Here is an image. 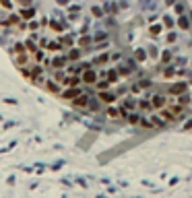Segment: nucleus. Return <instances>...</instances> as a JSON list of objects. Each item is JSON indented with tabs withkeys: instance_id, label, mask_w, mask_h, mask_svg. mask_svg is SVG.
Segmentation results:
<instances>
[{
	"instance_id": "47",
	"label": "nucleus",
	"mask_w": 192,
	"mask_h": 198,
	"mask_svg": "<svg viewBox=\"0 0 192 198\" xmlns=\"http://www.w3.org/2000/svg\"><path fill=\"white\" fill-rule=\"evenodd\" d=\"M184 130H192V118H190V120H188V122L184 124Z\"/></svg>"
},
{
	"instance_id": "39",
	"label": "nucleus",
	"mask_w": 192,
	"mask_h": 198,
	"mask_svg": "<svg viewBox=\"0 0 192 198\" xmlns=\"http://www.w3.org/2000/svg\"><path fill=\"white\" fill-rule=\"evenodd\" d=\"M174 8H176V13H178V17H180V14H186L184 2H176V4H174Z\"/></svg>"
},
{
	"instance_id": "48",
	"label": "nucleus",
	"mask_w": 192,
	"mask_h": 198,
	"mask_svg": "<svg viewBox=\"0 0 192 198\" xmlns=\"http://www.w3.org/2000/svg\"><path fill=\"white\" fill-rule=\"evenodd\" d=\"M165 4H167V6H174V4H176V0H165Z\"/></svg>"
},
{
	"instance_id": "19",
	"label": "nucleus",
	"mask_w": 192,
	"mask_h": 198,
	"mask_svg": "<svg viewBox=\"0 0 192 198\" xmlns=\"http://www.w3.org/2000/svg\"><path fill=\"white\" fill-rule=\"evenodd\" d=\"M105 79L114 85V83L120 81V72H118V68H108V72H105Z\"/></svg>"
},
{
	"instance_id": "38",
	"label": "nucleus",
	"mask_w": 192,
	"mask_h": 198,
	"mask_svg": "<svg viewBox=\"0 0 192 198\" xmlns=\"http://www.w3.org/2000/svg\"><path fill=\"white\" fill-rule=\"evenodd\" d=\"M48 50L50 52H58V50H62V43L60 41H48Z\"/></svg>"
},
{
	"instance_id": "43",
	"label": "nucleus",
	"mask_w": 192,
	"mask_h": 198,
	"mask_svg": "<svg viewBox=\"0 0 192 198\" xmlns=\"http://www.w3.org/2000/svg\"><path fill=\"white\" fill-rule=\"evenodd\" d=\"M91 13H93V17H103V8L101 6H93Z\"/></svg>"
},
{
	"instance_id": "14",
	"label": "nucleus",
	"mask_w": 192,
	"mask_h": 198,
	"mask_svg": "<svg viewBox=\"0 0 192 198\" xmlns=\"http://www.w3.org/2000/svg\"><path fill=\"white\" fill-rule=\"evenodd\" d=\"M159 62H161V66H167V64H172V62H174V52H172L170 48L163 50V52H161V56H159Z\"/></svg>"
},
{
	"instance_id": "26",
	"label": "nucleus",
	"mask_w": 192,
	"mask_h": 198,
	"mask_svg": "<svg viewBox=\"0 0 192 198\" xmlns=\"http://www.w3.org/2000/svg\"><path fill=\"white\" fill-rule=\"evenodd\" d=\"M19 21H21V17L10 14V17H6V19L2 21V25H4V27H13V25H19Z\"/></svg>"
},
{
	"instance_id": "31",
	"label": "nucleus",
	"mask_w": 192,
	"mask_h": 198,
	"mask_svg": "<svg viewBox=\"0 0 192 198\" xmlns=\"http://www.w3.org/2000/svg\"><path fill=\"white\" fill-rule=\"evenodd\" d=\"M192 97L188 95V93H184V95H178L176 97V103H180V105H184V107H188V103H190Z\"/></svg>"
},
{
	"instance_id": "35",
	"label": "nucleus",
	"mask_w": 192,
	"mask_h": 198,
	"mask_svg": "<svg viewBox=\"0 0 192 198\" xmlns=\"http://www.w3.org/2000/svg\"><path fill=\"white\" fill-rule=\"evenodd\" d=\"M141 128H147V130H151V128H155L153 126V122H151V118H141V124H138Z\"/></svg>"
},
{
	"instance_id": "46",
	"label": "nucleus",
	"mask_w": 192,
	"mask_h": 198,
	"mask_svg": "<svg viewBox=\"0 0 192 198\" xmlns=\"http://www.w3.org/2000/svg\"><path fill=\"white\" fill-rule=\"evenodd\" d=\"M112 60L116 62V60H122V56L118 54V52H112Z\"/></svg>"
},
{
	"instance_id": "7",
	"label": "nucleus",
	"mask_w": 192,
	"mask_h": 198,
	"mask_svg": "<svg viewBox=\"0 0 192 198\" xmlns=\"http://www.w3.org/2000/svg\"><path fill=\"white\" fill-rule=\"evenodd\" d=\"M151 103H153V109H163L167 103H170V97L163 95V93H155L151 97Z\"/></svg>"
},
{
	"instance_id": "12",
	"label": "nucleus",
	"mask_w": 192,
	"mask_h": 198,
	"mask_svg": "<svg viewBox=\"0 0 192 198\" xmlns=\"http://www.w3.org/2000/svg\"><path fill=\"white\" fill-rule=\"evenodd\" d=\"M118 105H122V107L126 109V111H134V109L138 107V101H134L132 97H124V99H122L120 103H118Z\"/></svg>"
},
{
	"instance_id": "15",
	"label": "nucleus",
	"mask_w": 192,
	"mask_h": 198,
	"mask_svg": "<svg viewBox=\"0 0 192 198\" xmlns=\"http://www.w3.org/2000/svg\"><path fill=\"white\" fill-rule=\"evenodd\" d=\"M163 23H157V21H155V23H151V25H149V35H153V37H157V35H161L163 33Z\"/></svg>"
},
{
	"instance_id": "34",
	"label": "nucleus",
	"mask_w": 192,
	"mask_h": 198,
	"mask_svg": "<svg viewBox=\"0 0 192 198\" xmlns=\"http://www.w3.org/2000/svg\"><path fill=\"white\" fill-rule=\"evenodd\" d=\"M116 68H118V72H120V76H128L132 72V68H130V66H126V64H122V66L118 64Z\"/></svg>"
},
{
	"instance_id": "6",
	"label": "nucleus",
	"mask_w": 192,
	"mask_h": 198,
	"mask_svg": "<svg viewBox=\"0 0 192 198\" xmlns=\"http://www.w3.org/2000/svg\"><path fill=\"white\" fill-rule=\"evenodd\" d=\"M89 95H87V93H83V95H79L76 97V99H72V101H70V105H72V107L75 109H83V111H87V107H89Z\"/></svg>"
},
{
	"instance_id": "25",
	"label": "nucleus",
	"mask_w": 192,
	"mask_h": 198,
	"mask_svg": "<svg viewBox=\"0 0 192 198\" xmlns=\"http://www.w3.org/2000/svg\"><path fill=\"white\" fill-rule=\"evenodd\" d=\"M25 48H27V52L29 54H35V52H37V43H35V39L33 37H27V39H25Z\"/></svg>"
},
{
	"instance_id": "33",
	"label": "nucleus",
	"mask_w": 192,
	"mask_h": 198,
	"mask_svg": "<svg viewBox=\"0 0 192 198\" xmlns=\"http://www.w3.org/2000/svg\"><path fill=\"white\" fill-rule=\"evenodd\" d=\"M165 41H167L170 46H174V43L178 41V33H176V31H167V33H165Z\"/></svg>"
},
{
	"instance_id": "4",
	"label": "nucleus",
	"mask_w": 192,
	"mask_h": 198,
	"mask_svg": "<svg viewBox=\"0 0 192 198\" xmlns=\"http://www.w3.org/2000/svg\"><path fill=\"white\" fill-rule=\"evenodd\" d=\"M81 79H83V83H85V85L93 87V85L99 81V72H97V70H93V68H87V70L81 75Z\"/></svg>"
},
{
	"instance_id": "29",
	"label": "nucleus",
	"mask_w": 192,
	"mask_h": 198,
	"mask_svg": "<svg viewBox=\"0 0 192 198\" xmlns=\"http://www.w3.org/2000/svg\"><path fill=\"white\" fill-rule=\"evenodd\" d=\"M110 60H112V52L110 54H99L95 60H93V64H108Z\"/></svg>"
},
{
	"instance_id": "36",
	"label": "nucleus",
	"mask_w": 192,
	"mask_h": 198,
	"mask_svg": "<svg viewBox=\"0 0 192 198\" xmlns=\"http://www.w3.org/2000/svg\"><path fill=\"white\" fill-rule=\"evenodd\" d=\"M33 14H35L33 8H25V10L21 13V19H23V21H29V19H33Z\"/></svg>"
},
{
	"instance_id": "41",
	"label": "nucleus",
	"mask_w": 192,
	"mask_h": 198,
	"mask_svg": "<svg viewBox=\"0 0 192 198\" xmlns=\"http://www.w3.org/2000/svg\"><path fill=\"white\" fill-rule=\"evenodd\" d=\"M91 41H93V37L85 35V37H81V39H79V46H83V48H85V46H91Z\"/></svg>"
},
{
	"instance_id": "40",
	"label": "nucleus",
	"mask_w": 192,
	"mask_h": 198,
	"mask_svg": "<svg viewBox=\"0 0 192 198\" xmlns=\"http://www.w3.org/2000/svg\"><path fill=\"white\" fill-rule=\"evenodd\" d=\"M108 39V33H105V31H99V33H95V37H93V41H97V43H99V41H105Z\"/></svg>"
},
{
	"instance_id": "32",
	"label": "nucleus",
	"mask_w": 192,
	"mask_h": 198,
	"mask_svg": "<svg viewBox=\"0 0 192 198\" xmlns=\"http://www.w3.org/2000/svg\"><path fill=\"white\" fill-rule=\"evenodd\" d=\"M99 109H101V101H99V99H91L87 111H99Z\"/></svg>"
},
{
	"instance_id": "11",
	"label": "nucleus",
	"mask_w": 192,
	"mask_h": 198,
	"mask_svg": "<svg viewBox=\"0 0 192 198\" xmlns=\"http://www.w3.org/2000/svg\"><path fill=\"white\" fill-rule=\"evenodd\" d=\"M176 27H178V29H182V31H188V29L192 27L190 17H188V14H180L178 19H176Z\"/></svg>"
},
{
	"instance_id": "8",
	"label": "nucleus",
	"mask_w": 192,
	"mask_h": 198,
	"mask_svg": "<svg viewBox=\"0 0 192 198\" xmlns=\"http://www.w3.org/2000/svg\"><path fill=\"white\" fill-rule=\"evenodd\" d=\"M68 56H54L52 60H50V66L54 70H66V64H68Z\"/></svg>"
},
{
	"instance_id": "17",
	"label": "nucleus",
	"mask_w": 192,
	"mask_h": 198,
	"mask_svg": "<svg viewBox=\"0 0 192 198\" xmlns=\"http://www.w3.org/2000/svg\"><path fill=\"white\" fill-rule=\"evenodd\" d=\"M66 56H68L70 62H76V60H81V58H83V50L81 48H70Z\"/></svg>"
},
{
	"instance_id": "3",
	"label": "nucleus",
	"mask_w": 192,
	"mask_h": 198,
	"mask_svg": "<svg viewBox=\"0 0 192 198\" xmlns=\"http://www.w3.org/2000/svg\"><path fill=\"white\" fill-rule=\"evenodd\" d=\"M13 62L17 64V68L29 66V62H31V54H29V52H14V54H13Z\"/></svg>"
},
{
	"instance_id": "45",
	"label": "nucleus",
	"mask_w": 192,
	"mask_h": 198,
	"mask_svg": "<svg viewBox=\"0 0 192 198\" xmlns=\"http://www.w3.org/2000/svg\"><path fill=\"white\" fill-rule=\"evenodd\" d=\"M108 10H110V13H116V10H118L116 2H110V4H108Z\"/></svg>"
},
{
	"instance_id": "22",
	"label": "nucleus",
	"mask_w": 192,
	"mask_h": 198,
	"mask_svg": "<svg viewBox=\"0 0 192 198\" xmlns=\"http://www.w3.org/2000/svg\"><path fill=\"white\" fill-rule=\"evenodd\" d=\"M147 52H149V58H153V60H159V56H161V52H159V48L155 43H149V46H147Z\"/></svg>"
},
{
	"instance_id": "27",
	"label": "nucleus",
	"mask_w": 192,
	"mask_h": 198,
	"mask_svg": "<svg viewBox=\"0 0 192 198\" xmlns=\"http://www.w3.org/2000/svg\"><path fill=\"white\" fill-rule=\"evenodd\" d=\"M66 75H68L66 70H54V72H52V79H54L56 83H60V85H62V81L66 79Z\"/></svg>"
},
{
	"instance_id": "20",
	"label": "nucleus",
	"mask_w": 192,
	"mask_h": 198,
	"mask_svg": "<svg viewBox=\"0 0 192 198\" xmlns=\"http://www.w3.org/2000/svg\"><path fill=\"white\" fill-rule=\"evenodd\" d=\"M93 87H95V91H108V89L112 87V83L108 81V79H99V81H97Z\"/></svg>"
},
{
	"instance_id": "2",
	"label": "nucleus",
	"mask_w": 192,
	"mask_h": 198,
	"mask_svg": "<svg viewBox=\"0 0 192 198\" xmlns=\"http://www.w3.org/2000/svg\"><path fill=\"white\" fill-rule=\"evenodd\" d=\"M97 99H99L101 103H105V105H114V103L118 101V93H116V91H112V89L97 91Z\"/></svg>"
},
{
	"instance_id": "5",
	"label": "nucleus",
	"mask_w": 192,
	"mask_h": 198,
	"mask_svg": "<svg viewBox=\"0 0 192 198\" xmlns=\"http://www.w3.org/2000/svg\"><path fill=\"white\" fill-rule=\"evenodd\" d=\"M79 95H83L81 87H66V89H62V93H60V97L66 99V101H72V99H76Z\"/></svg>"
},
{
	"instance_id": "9",
	"label": "nucleus",
	"mask_w": 192,
	"mask_h": 198,
	"mask_svg": "<svg viewBox=\"0 0 192 198\" xmlns=\"http://www.w3.org/2000/svg\"><path fill=\"white\" fill-rule=\"evenodd\" d=\"M43 89L48 91V93H52V95H60L64 87H62L60 83H56L54 79H50V81H46V83H43Z\"/></svg>"
},
{
	"instance_id": "23",
	"label": "nucleus",
	"mask_w": 192,
	"mask_h": 198,
	"mask_svg": "<svg viewBox=\"0 0 192 198\" xmlns=\"http://www.w3.org/2000/svg\"><path fill=\"white\" fill-rule=\"evenodd\" d=\"M141 114H138V111H130V114H128V118H126V122L128 124H132V126H138V124H141Z\"/></svg>"
},
{
	"instance_id": "13",
	"label": "nucleus",
	"mask_w": 192,
	"mask_h": 198,
	"mask_svg": "<svg viewBox=\"0 0 192 198\" xmlns=\"http://www.w3.org/2000/svg\"><path fill=\"white\" fill-rule=\"evenodd\" d=\"M132 58H134L138 64H143V62H147V58H149V52H147V48H137L134 54H132Z\"/></svg>"
},
{
	"instance_id": "10",
	"label": "nucleus",
	"mask_w": 192,
	"mask_h": 198,
	"mask_svg": "<svg viewBox=\"0 0 192 198\" xmlns=\"http://www.w3.org/2000/svg\"><path fill=\"white\" fill-rule=\"evenodd\" d=\"M83 83V79H81V75H66V79L62 81V87L66 89V87H79Z\"/></svg>"
},
{
	"instance_id": "24",
	"label": "nucleus",
	"mask_w": 192,
	"mask_h": 198,
	"mask_svg": "<svg viewBox=\"0 0 192 198\" xmlns=\"http://www.w3.org/2000/svg\"><path fill=\"white\" fill-rule=\"evenodd\" d=\"M176 72H178V68H176V66H172V64H167V66L161 70V75H163L165 79H174V76H176Z\"/></svg>"
},
{
	"instance_id": "49",
	"label": "nucleus",
	"mask_w": 192,
	"mask_h": 198,
	"mask_svg": "<svg viewBox=\"0 0 192 198\" xmlns=\"http://www.w3.org/2000/svg\"><path fill=\"white\" fill-rule=\"evenodd\" d=\"M186 14L190 17V23H192V10H186Z\"/></svg>"
},
{
	"instance_id": "37",
	"label": "nucleus",
	"mask_w": 192,
	"mask_h": 198,
	"mask_svg": "<svg viewBox=\"0 0 192 198\" xmlns=\"http://www.w3.org/2000/svg\"><path fill=\"white\" fill-rule=\"evenodd\" d=\"M48 25H50L52 29H54V31H64V27H66L64 23H58V21H50Z\"/></svg>"
},
{
	"instance_id": "1",
	"label": "nucleus",
	"mask_w": 192,
	"mask_h": 198,
	"mask_svg": "<svg viewBox=\"0 0 192 198\" xmlns=\"http://www.w3.org/2000/svg\"><path fill=\"white\" fill-rule=\"evenodd\" d=\"M184 93H188V83L186 81L174 83V85H170V89H167V95L170 97H178V95H184Z\"/></svg>"
},
{
	"instance_id": "30",
	"label": "nucleus",
	"mask_w": 192,
	"mask_h": 198,
	"mask_svg": "<svg viewBox=\"0 0 192 198\" xmlns=\"http://www.w3.org/2000/svg\"><path fill=\"white\" fill-rule=\"evenodd\" d=\"M43 58H46V54H43V50H37V52H35V54H31V60L35 62V64H41V62H43Z\"/></svg>"
},
{
	"instance_id": "42",
	"label": "nucleus",
	"mask_w": 192,
	"mask_h": 198,
	"mask_svg": "<svg viewBox=\"0 0 192 198\" xmlns=\"http://www.w3.org/2000/svg\"><path fill=\"white\" fill-rule=\"evenodd\" d=\"M137 83H138L141 89H149V87H151V81H149V79H143V81H137Z\"/></svg>"
},
{
	"instance_id": "16",
	"label": "nucleus",
	"mask_w": 192,
	"mask_h": 198,
	"mask_svg": "<svg viewBox=\"0 0 192 198\" xmlns=\"http://www.w3.org/2000/svg\"><path fill=\"white\" fill-rule=\"evenodd\" d=\"M161 23H163V27L167 29V31H172V29L176 27V19H174L172 14H163V17H161Z\"/></svg>"
},
{
	"instance_id": "44",
	"label": "nucleus",
	"mask_w": 192,
	"mask_h": 198,
	"mask_svg": "<svg viewBox=\"0 0 192 198\" xmlns=\"http://www.w3.org/2000/svg\"><path fill=\"white\" fill-rule=\"evenodd\" d=\"M0 4H2L4 8H8V10H10V8H13V0H0Z\"/></svg>"
},
{
	"instance_id": "21",
	"label": "nucleus",
	"mask_w": 192,
	"mask_h": 198,
	"mask_svg": "<svg viewBox=\"0 0 192 198\" xmlns=\"http://www.w3.org/2000/svg\"><path fill=\"white\" fill-rule=\"evenodd\" d=\"M58 41L62 43V48H72L75 46V37L72 35H62V37H58Z\"/></svg>"
},
{
	"instance_id": "28",
	"label": "nucleus",
	"mask_w": 192,
	"mask_h": 198,
	"mask_svg": "<svg viewBox=\"0 0 192 198\" xmlns=\"http://www.w3.org/2000/svg\"><path fill=\"white\" fill-rule=\"evenodd\" d=\"M138 109H141V111H151L153 109L151 99H141V101H138Z\"/></svg>"
},
{
	"instance_id": "18",
	"label": "nucleus",
	"mask_w": 192,
	"mask_h": 198,
	"mask_svg": "<svg viewBox=\"0 0 192 198\" xmlns=\"http://www.w3.org/2000/svg\"><path fill=\"white\" fill-rule=\"evenodd\" d=\"M120 114H122V107H120V105H110V107L105 109V116L112 118V120H114V118H120Z\"/></svg>"
}]
</instances>
